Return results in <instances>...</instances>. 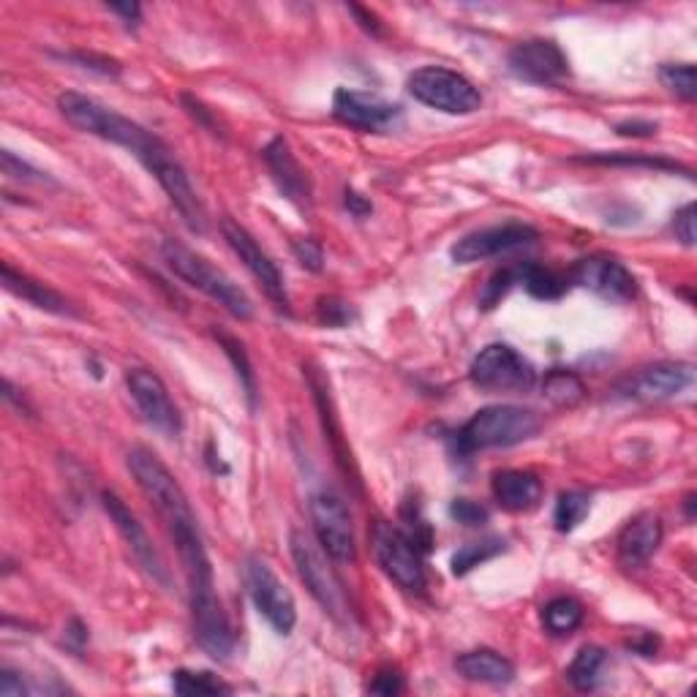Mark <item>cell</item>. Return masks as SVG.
<instances>
[{"label": "cell", "mask_w": 697, "mask_h": 697, "mask_svg": "<svg viewBox=\"0 0 697 697\" xmlns=\"http://www.w3.org/2000/svg\"><path fill=\"white\" fill-rule=\"evenodd\" d=\"M505 547L507 545L501 536H488V540L468 542V545L461 547V551L453 556V575L464 578V575L472 573L474 567H479V564L490 562V558H496L499 553H505Z\"/></svg>", "instance_id": "4dcf8cb0"}, {"label": "cell", "mask_w": 697, "mask_h": 697, "mask_svg": "<svg viewBox=\"0 0 697 697\" xmlns=\"http://www.w3.org/2000/svg\"><path fill=\"white\" fill-rule=\"evenodd\" d=\"M660 79L671 93H676L678 99L695 101L697 96V82H695V66L693 63H662L660 66Z\"/></svg>", "instance_id": "e575fe53"}, {"label": "cell", "mask_w": 697, "mask_h": 697, "mask_svg": "<svg viewBox=\"0 0 697 697\" xmlns=\"http://www.w3.org/2000/svg\"><path fill=\"white\" fill-rule=\"evenodd\" d=\"M407 88L420 104L444 112V115H472L483 107L477 85L464 74L444 66L417 68L409 77Z\"/></svg>", "instance_id": "5b68a950"}, {"label": "cell", "mask_w": 697, "mask_h": 697, "mask_svg": "<svg viewBox=\"0 0 697 697\" xmlns=\"http://www.w3.org/2000/svg\"><path fill=\"white\" fill-rule=\"evenodd\" d=\"M450 516H453L458 523L468 525V529H479V525L488 523L490 512L472 499H455L453 505H450Z\"/></svg>", "instance_id": "ab89813d"}, {"label": "cell", "mask_w": 697, "mask_h": 697, "mask_svg": "<svg viewBox=\"0 0 697 697\" xmlns=\"http://www.w3.org/2000/svg\"><path fill=\"white\" fill-rule=\"evenodd\" d=\"M125 385H129V392L134 398L136 409H140L142 420L153 431L164 433V436H177L180 433V411H177L173 398H169V390L162 381V376L147 368H131L129 376H125Z\"/></svg>", "instance_id": "4fadbf2b"}, {"label": "cell", "mask_w": 697, "mask_h": 697, "mask_svg": "<svg viewBox=\"0 0 697 697\" xmlns=\"http://www.w3.org/2000/svg\"><path fill=\"white\" fill-rule=\"evenodd\" d=\"M101 505H104L107 516H110V521L115 523V529L120 531V536L125 540V545L131 547V556L136 558V564H140V567L145 569V573L151 575L153 580L162 583V586L167 588L169 573H167V567H164V562H162V556H158L153 540L147 536L145 525L136 521V516L129 510V505H125V501L120 499L118 494H112V490H104V494H101Z\"/></svg>", "instance_id": "9a60e30c"}, {"label": "cell", "mask_w": 697, "mask_h": 697, "mask_svg": "<svg viewBox=\"0 0 697 697\" xmlns=\"http://www.w3.org/2000/svg\"><path fill=\"white\" fill-rule=\"evenodd\" d=\"M542 624L551 635H573L583 624V605L575 597H556L542 608Z\"/></svg>", "instance_id": "f1b7e54d"}, {"label": "cell", "mask_w": 697, "mask_h": 697, "mask_svg": "<svg viewBox=\"0 0 697 697\" xmlns=\"http://www.w3.org/2000/svg\"><path fill=\"white\" fill-rule=\"evenodd\" d=\"M243 580L248 588V597L259 616H265L267 624L278 632V635H291L297 624V605L295 597L284 580L273 573L270 564L259 556H248L243 564Z\"/></svg>", "instance_id": "9c48e42d"}, {"label": "cell", "mask_w": 697, "mask_h": 697, "mask_svg": "<svg viewBox=\"0 0 697 697\" xmlns=\"http://www.w3.org/2000/svg\"><path fill=\"white\" fill-rule=\"evenodd\" d=\"M308 385L313 390V401H317L319 409V420H322L324 428V439H330V447H333L335 458L341 461V466L352 468V453L344 450V436H341V425L335 420V409H333V398H330V387L324 381V376L319 370H308Z\"/></svg>", "instance_id": "d4e9b609"}, {"label": "cell", "mask_w": 697, "mask_h": 697, "mask_svg": "<svg viewBox=\"0 0 697 697\" xmlns=\"http://www.w3.org/2000/svg\"><path fill=\"white\" fill-rule=\"evenodd\" d=\"M580 162L586 164H602V167H638V169H660V173H682L693 177V169L682 167L676 162L656 156H643V153H594V156H583Z\"/></svg>", "instance_id": "f546056e"}, {"label": "cell", "mask_w": 697, "mask_h": 697, "mask_svg": "<svg viewBox=\"0 0 697 697\" xmlns=\"http://www.w3.org/2000/svg\"><path fill=\"white\" fill-rule=\"evenodd\" d=\"M262 156H265L267 169H270L273 180L281 188L284 197H287L291 204H297L300 210L311 208V182H308L306 169L300 167V162H297L295 153H291L289 142L284 140V136H276V140H270V145L262 151Z\"/></svg>", "instance_id": "ffe728a7"}, {"label": "cell", "mask_w": 697, "mask_h": 697, "mask_svg": "<svg viewBox=\"0 0 697 697\" xmlns=\"http://www.w3.org/2000/svg\"><path fill=\"white\" fill-rule=\"evenodd\" d=\"M173 689L177 695H230V684L221 682L219 676L204 671H175L173 673Z\"/></svg>", "instance_id": "836d02e7"}, {"label": "cell", "mask_w": 697, "mask_h": 697, "mask_svg": "<svg viewBox=\"0 0 697 697\" xmlns=\"http://www.w3.org/2000/svg\"><path fill=\"white\" fill-rule=\"evenodd\" d=\"M455 671L474 684H490V687H505L516 678V665L507 656L496 654L490 649L466 651L455 660Z\"/></svg>", "instance_id": "cb8c5ba5"}, {"label": "cell", "mask_w": 697, "mask_h": 697, "mask_svg": "<svg viewBox=\"0 0 697 697\" xmlns=\"http://www.w3.org/2000/svg\"><path fill=\"white\" fill-rule=\"evenodd\" d=\"M317 317L319 322L328 324V328H348V324L357 319V313H354V308L348 306L346 300H341V297H322V300L317 302Z\"/></svg>", "instance_id": "8d00e7d4"}, {"label": "cell", "mask_w": 697, "mask_h": 697, "mask_svg": "<svg viewBox=\"0 0 697 697\" xmlns=\"http://www.w3.org/2000/svg\"><path fill=\"white\" fill-rule=\"evenodd\" d=\"M370 545H374V556L387 578L398 583L403 591H425L428 578L425 567H422V553L417 551L407 531L387 521H379L374 523V531H370Z\"/></svg>", "instance_id": "ba28073f"}, {"label": "cell", "mask_w": 697, "mask_h": 697, "mask_svg": "<svg viewBox=\"0 0 697 697\" xmlns=\"http://www.w3.org/2000/svg\"><path fill=\"white\" fill-rule=\"evenodd\" d=\"M368 689L374 695H385V697L401 695L403 693V676L398 671H392V667H385V671L376 673Z\"/></svg>", "instance_id": "b9f144b4"}, {"label": "cell", "mask_w": 697, "mask_h": 697, "mask_svg": "<svg viewBox=\"0 0 697 697\" xmlns=\"http://www.w3.org/2000/svg\"><path fill=\"white\" fill-rule=\"evenodd\" d=\"M0 164H3V175L14 177V180H22V182H53L47 177V173H42V169L31 167V164L22 162V158H16L11 151H3V156H0Z\"/></svg>", "instance_id": "74e56055"}, {"label": "cell", "mask_w": 697, "mask_h": 697, "mask_svg": "<svg viewBox=\"0 0 697 697\" xmlns=\"http://www.w3.org/2000/svg\"><path fill=\"white\" fill-rule=\"evenodd\" d=\"M344 204H346L348 213L354 215V219H365V215L374 213V204H370L368 199L363 197V193L352 191V188H346V193H344Z\"/></svg>", "instance_id": "bcb514c9"}, {"label": "cell", "mask_w": 697, "mask_h": 697, "mask_svg": "<svg viewBox=\"0 0 697 697\" xmlns=\"http://www.w3.org/2000/svg\"><path fill=\"white\" fill-rule=\"evenodd\" d=\"M215 339H219V344H221V348H224L226 357L232 359L234 374H237V379H240V387H243L245 398H248V407L254 409L256 407V376H254V368H251L248 354H245L243 344H240L237 339H232V335L219 333V330H215Z\"/></svg>", "instance_id": "d6a6232c"}, {"label": "cell", "mask_w": 697, "mask_h": 697, "mask_svg": "<svg viewBox=\"0 0 697 697\" xmlns=\"http://www.w3.org/2000/svg\"><path fill=\"white\" fill-rule=\"evenodd\" d=\"M180 101H182V107H186L188 115H191L193 120H197V123L202 125V129H208L210 134H215V136L224 134V131H221L219 118H215V112H213V110H208V107H204L202 101L193 99V96H188V93H182V96H180Z\"/></svg>", "instance_id": "60d3db41"}, {"label": "cell", "mask_w": 697, "mask_h": 697, "mask_svg": "<svg viewBox=\"0 0 697 697\" xmlns=\"http://www.w3.org/2000/svg\"><path fill=\"white\" fill-rule=\"evenodd\" d=\"M221 234H224L230 248L237 254V259L243 262L245 270L256 278V284L265 289V295L276 302L278 311L289 313V291H287V284H284L281 270H278L276 262L262 251V245L256 243L254 234L232 219L221 221Z\"/></svg>", "instance_id": "8fae6325"}, {"label": "cell", "mask_w": 697, "mask_h": 697, "mask_svg": "<svg viewBox=\"0 0 697 697\" xmlns=\"http://www.w3.org/2000/svg\"><path fill=\"white\" fill-rule=\"evenodd\" d=\"M162 256L164 262H167L169 270H173L182 284L208 295L210 300L219 302L230 317L240 319V322L254 317V302H251V297L240 289V284L234 281L232 276H226L221 267H215L213 262L199 256L197 251L177 243V240H164Z\"/></svg>", "instance_id": "3957f363"}, {"label": "cell", "mask_w": 697, "mask_h": 697, "mask_svg": "<svg viewBox=\"0 0 697 697\" xmlns=\"http://www.w3.org/2000/svg\"><path fill=\"white\" fill-rule=\"evenodd\" d=\"M518 278H521V270H518V267H505V270L494 273V276L488 278V284L483 287V291H479V306L483 308L499 306V302L510 295V289L516 287Z\"/></svg>", "instance_id": "d590c367"}, {"label": "cell", "mask_w": 697, "mask_h": 697, "mask_svg": "<svg viewBox=\"0 0 697 697\" xmlns=\"http://www.w3.org/2000/svg\"><path fill=\"white\" fill-rule=\"evenodd\" d=\"M348 11H352L354 16H357L359 20V25L365 27V31L368 33H374V36H379L381 33V22H379V16L374 14V11H368V9H359V5H348Z\"/></svg>", "instance_id": "c3c4849f"}, {"label": "cell", "mask_w": 697, "mask_h": 697, "mask_svg": "<svg viewBox=\"0 0 697 697\" xmlns=\"http://www.w3.org/2000/svg\"><path fill=\"white\" fill-rule=\"evenodd\" d=\"M289 551L291 558H295L297 575L306 583L311 597L317 599L330 616L341 619V616L346 613V594L339 575H335V569L330 567L328 551L319 545L317 536L308 534V531L302 529H291Z\"/></svg>", "instance_id": "8992f818"}, {"label": "cell", "mask_w": 697, "mask_h": 697, "mask_svg": "<svg viewBox=\"0 0 697 697\" xmlns=\"http://www.w3.org/2000/svg\"><path fill=\"white\" fill-rule=\"evenodd\" d=\"M588 510H591V496L583 490H564L556 501V512H553V523L562 534H569L586 521Z\"/></svg>", "instance_id": "1f68e13d"}, {"label": "cell", "mask_w": 697, "mask_h": 697, "mask_svg": "<svg viewBox=\"0 0 697 697\" xmlns=\"http://www.w3.org/2000/svg\"><path fill=\"white\" fill-rule=\"evenodd\" d=\"M68 60L79 63L82 68H90V71H99L104 74V77H118L120 74V66L115 60L110 58H101V55H85V53H74L68 55Z\"/></svg>", "instance_id": "ee69618b"}, {"label": "cell", "mask_w": 697, "mask_h": 697, "mask_svg": "<svg viewBox=\"0 0 697 697\" xmlns=\"http://www.w3.org/2000/svg\"><path fill=\"white\" fill-rule=\"evenodd\" d=\"M608 665V654L599 645H583L575 654V660L567 667V682L573 684L578 693H594L602 682V671Z\"/></svg>", "instance_id": "484cf974"}, {"label": "cell", "mask_w": 697, "mask_h": 697, "mask_svg": "<svg viewBox=\"0 0 697 697\" xmlns=\"http://www.w3.org/2000/svg\"><path fill=\"white\" fill-rule=\"evenodd\" d=\"M693 381L695 368L689 363H656L621 381L616 392L632 401H667L687 390Z\"/></svg>", "instance_id": "e0dca14e"}, {"label": "cell", "mask_w": 697, "mask_h": 697, "mask_svg": "<svg viewBox=\"0 0 697 697\" xmlns=\"http://www.w3.org/2000/svg\"><path fill=\"white\" fill-rule=\"evenodd\" d=\"M0 276H3V289L5 291L16 295L20 300L31 302L33 308H42V311H49V313H58V317H74V308L68 306V300L60 295V291H55L53 287H47V284L36 281V278L25 276V273L14 270V267H11L9 262L3 265Z\"/></svg>", "instance_id": "603a6c76"}, {"label": "cell", "mask_w": 697, "mask_h": 697, "mask_svg": "<svg viewBox=\"0 0 697 697\" xmlns=\"http://www.w3.org/2000/svg\"><path fill=\"white\" fill-rule=\"evenodd\" d=\"M518 270H521L518 284H521V287L529 291L531 297H536V300H558V297L567 295L569 284H573L569 281V276H564V273L551 270V267L534 265V262L521 265Z\"/></svg>", "instance_id": "4316f807"}, {"label": "cell", "mask_w": 697, "mask_h": 697, "mask_svg": "<svg viewBox=\"0 0 697 697\" xmlns=\"http://www.w3.org/2000/svg\"><path fill=\"white\" fill-rule=\"evenodd\" d=\"M313 536L328 551V556L339 564L357 562V540H354L352 516L344 496L333 488H319L311 496Z\"/></svg>", "instance_id": "30bf717a"}, {"label": "cell", "mask_w": 697, "mask_h": 697, "mask_svg": "<svg viewBox=\"0 0 697 697\" xmlns=\"http://www.w3.org/2000/svg\"><path fill=\"white\" fill-rule=\"evenodd\" d=\"M619 558L627 567H643L662 545V521L654 512H640L619 534Z\"/></svg>", "instance_id": "44dd1931"}, {"label": "cell", "mask_w": 697, "mask_h": 697, "mask_svg": "<svg viewBox=\"0 0 697 697\" xmlns=\"http://www.w3.org/2000/svg\"><path fill=\"white\" fill-rule=\"evenodd\" d=\"M129 472L134 474L136 485L156 507L158 518L164 521L169 540L175 542L177 556H180L182 569L188 580V602L215 594L213 567H210L208 547H204L202 529H199L197 516L191 510L186 490L175 479V474L164 466L153 450L134 447L129 453Z\"/></svg>", "instance_id": "7a4b0ae2"}, {"label": "cell", "mask_w": 697, "mask_h": 697, "mask_svg": "<svg viewBox=\"0 0 697 697\" xmlns=\"http://www.w3.org/2000/svg\"><path fill=\"white\" fill-rule=\"evenodd\" d=\"M27 695V687L22 684V678L16 676L14 671H9V667H3L0 671V697H22Z\"/></svg>", "instance_id": "f6af8a7d"}, {"label": "cell", "mask_w": 697, "mask_h": 697, "mask_svg": "<svg viewBox=\"0 0 697 697\" xmlns=\"http://www.w3.org/2000/svg\"><path fill=\"white\" fill-rule=\"evenodd\" d=\"M534 226L521 224V221H507L499 226H485V230L468 232L458 243L450 248V256L458 265H474V262L494 259V256L512 254V251H521L525 245L536 243Z\"/></svg>", "instance_id": "7c38bea8"}, {"label": "cell", "mask_w": 697, "mask_h": 697, "mask_svg": "<svg viewBox=\"0 0 697 697\" xmlns=\"http://www.w3.org/2000/svg\"><path fill=\"white\" fill-rule=\"evenodd\" d=\"M291 251H295L297 262H300L306 270L319 273L324 267V251H322V243H319V240L297 237L295 243H291Z\"/></svg>", "instance_id": "f35d334b"}, {"label": "cell", "mask_w": 697, "mask_h": 697, "mask_svg": "<svg viewBox=\"0 0 697 697\" xmlns=\"http://www.w3.org/2000/svg\"><path fill=\"white\" fill-rule=\"evenodd\" d=\"M58 110L74 129L134 153L136 162L156 177L158 186L164 188V193L175 204L188 230L197 234L204 232V208L199 202L197 191H193L191 180H188L186 167L177 162L175 153L156 134L142 129L131 118L120 115L112 107L101 104V101L90 99L85 93H74V90L58 96Z\"/></svg>", "instance_id": "6da1fadb"}, {"label": "cell", "mask_w": 697, "mask_h": 697, "mask_svg": "<svg viewBox=\"0 0 697 697\" xmlns=\"http://www.w3.org/2000/svg\"><path fill=\"white\" fill-rule=\"evenodd\" d=\"M536 431H540V417L534 411L499 403V407L479 409L455 433V447L464 455L483 453V450L516 447V444H523L531 436H536Z\"/></svg>", "instance_id": "277c9868"}, {"label": "cell", "mask_w": 697, "mask_h": 697, "mask_svg": "<svg viewBox=\"0 0 697 697\" xmlns=\"http://www.w3.org/2000/svg\"><path fill=\"white\" fill-rule=\"evenodd\" d=\"M490 488H494L496 501L510 512L534 510L542 499V483L536 479V474L521 472V468H501V472H496Z\"/></svg>", "instance_id": "7402d4cb"}, {"label": "cell", "mask_w": 697, "mask_h": 697, "mask_svg": "<svg viewBox=\"0 0 697 697\" xmlns=\"http://www.w3.org/2000/svg\"><path fill=\"white\" fill-rule=\"evenodd\" d=\"M110 11H115V14L123 16L129 25H136L142 16V9L136 3H110Z\"/></svg>", "instance_id": "681fc988"}, {"label": "cell", "mask_w": 697, "mask_h": 697, "mask_svg": "<svg viewBox=\"0 0 697 697\" xmlns=\"http://www.w3.org/2000/svg\"><path fill=\"white\" fill-rule=\"evenodd\" d=\"M673 232H676V237L682 240L684 245H689L693 248L695 245V204H684L682 210H678L676 215H673Z\"/></svg>", "instance_id": "7bdbcfd3"}, {"label": "cell", "mask_w": 697, "mask_h": 697, "mask_svg": "<svg viewBox=\"0 0 697 697\" xmlns=\"http://www.w3.org/2000/svg\"><path fill=\"white\" fill-rule=\"evenodd\" d=\"M468 379L485 392H529L536 385V370L510 344H488L472 359Z\"/></svg>", "instance_id": "52a82bcc"}, {"label": "cell", "mask_w": 697, "mask_h": 697, "mask_svg": "<svg viewBox=\"0 0 697 697\" xmlns=\"http://www.w3.org/2000/svg\"><path fill=\"white\" fill-rule=\"evenodd\" d=\"M616 131L621 136H651L656 134V123H651V120H627V123L616 125Z\"/></svg>", "instance_id": "7dc6e473"}, {"label": "cell", "mask_w": 697, "mask_h": 697, "mask_svg": "<svg viewBox=\"0 0 697 697\" xmlns=\"http://www.w3.org/2000/svg\"><path fill=\"white\" fill-rule=\"evenodd\" d=\"M191 627L193 638H197L199 649L213 660L226 662L234 651V630L232 621L226 616L224 605H221L219 594H210L204 599H193L191 602Z\"/></svg>", "instance_id": "d6986e66"}, {"label": "cell", "mask_w": 697, "mask_h": 697, "mask_svg": "<svg viewBox=\"0 0 697 697\" xmlns=\"http://www.w3.org/2000/svg\"><path fill=\"white\" fill-rule=\"evenodd\" d=\"M542 396L553 403V407H578L586 398V387L573 370L553 368L547 370L545 379H542Z\"/></svg>", "instance_id": "83f0119b"}, {"label": "cell", "mask_w": 697, "mask_h": 697, "mask_svg": "<svg viewBox=\"0 0 697 697\" xmlns=\"http://www.w3.org/2000/svg\"><path fill=\"white\" fill-rule=\"evenodd\" d=\"M507 66L518 79L531 85H556L569 74V60L556 42L529 38L516 44L507 55Z\"/></svg>", "instance_id": "5bb4252c"}, {"label": "cell", "mask_w": 697, "mask_h": 697, "mask_svg": "<svg viewBox=\"0 0 697 697\" xmlns=\"http://www.w3.org/2000/svg\"><path fill=\"white\" fill-rule=\"evenodd\" d=\"M569 281L591 289L594 295L610 302H627L638 291L635 276L619 259H610V256H588V259H580L573 267V273H569Z\"/></svg>", "instance_id": "ac0fdd59"}, {"label": "cell", "mask_w": 697, "mask_h": 697, "mask_svg": "<svg viewBox=\"0 0 697 697\" xmlns=\"http://www.w3.org/2000/svg\"><path fill=\"white\" fill-rule=\"evenodd\" d=\"M333 115L357 131H390L401 123V107L381 96L339 88L333 96Z\"/></svg>", "instance_id": "2e32d148"}]
</instances>
